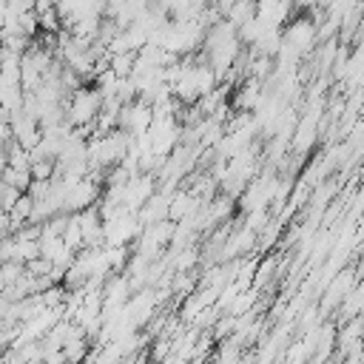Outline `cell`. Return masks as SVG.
<instances>
[{"mask_svg": "<svg viewBox=\"0 0 364 364\" xmlns=\"http://www.w3.org/2000/svg\"><path fill=\"white\" fill-rule=\"evenodd\" d=\"M23 264H26V273L28 276H51V262L46 256H34V259H28Z\"/></svg>", "mask_w": 364, "mask_h": 364, "instance_id": "obj_5", "label": "cell"}, {"mask_svg": "<svg viewBox=\"0 0 364 364\" xmlns=\"http://www.w3.org/2000/svg\"><path fill=\"white\" fill-rule=\"evenodd\" d=\"M100 108H102V94H100V88L91 82V85H80V88H74L65 100H63V111H65V122L71 125V128H80L85 136L91 134V122H94V117L100 114Z\"/></svg>", "mask_w": 364, "mask_h": 364, "instance_id": "obj_1", "label": "cell"}, {"mask_svg": "<svg viewBox=\"0 0 364 364\" xmlns=\"http://www.w3.org/2000/svg\"><path fill=\"white\" fill-rule=\"evenodd\" d=\"M20 193H23V191H17V188H11V185H3V188H0V210H9V208L17 202Z\"/></svg>", "mask_w": 364, "mask_h": 364, "instance_id": "obj_6", "label": "cell"}, {"mask_svg": "<svg viewBox=\"0 0 364 364\" xmlns=\"http://www.w3.org/2000/svg\"><path fill=\"white\" fill-rule=\"evenodd\" d=\"M0 179H3V185H11V188H17V191H26L28 182H31V173H28V168L3 165V168H0Z\"/></svg>", "mask_w": 364, "mask_h": 364, "instance_id": "obj_3", "label": "cell"}, {"mask_svg": "<svg viewBox=\"0 0 364 364\" xmlns=\"http://www.w3.org/2000/svg\"><path fill=\"white\" fill-rule=\"evenodd\" d=\"M6 117H9V111H6V108H3V105H0V122H3V119H6Z\"/></svg>", "mask_w": 364, "mask_h": 364, "instance_id": "obj_7", "label": "cell"}, {"mask_svg": "<svg viewBox=\"0 0 364 364\" xmlns=\"http://www.w3.org/2000/svg\"><path fill=\"white\" fill-rule=\"evenodd\" d=\"M28 173H31V179H51L54 176V159H31Z\"/></svg>", "mask_w": 364, "mask_h": 364, "instance_id": "obj_4", "label": "cell"}, {"mask_svg": "<svg viewBox=\"0 0 364 364\" xmlns=\"http://www.w3.org/2000/svg\"><path fill=\"white\" fill-rule=\"evenodd\" d=\"M336 313H338V324H341V321H347V318H353V316H361V313H364V290H361V284H358V282H355V284L341 296V301H338Z\"/></svg>", "mask_w": 364, "mask_h": 364, "instance_id": "obj_2", "label": "cell"}]
</instances>
